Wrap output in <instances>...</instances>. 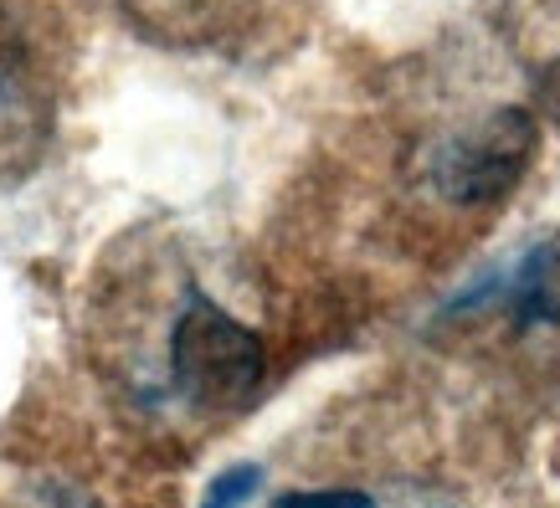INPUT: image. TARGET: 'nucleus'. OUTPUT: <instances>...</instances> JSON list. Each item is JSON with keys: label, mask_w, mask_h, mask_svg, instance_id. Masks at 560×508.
Listing matches in <instances>:
<instances>
[{"label": "nucleus", "mask_w": 560, "mask_h": 508, "mask_svg": "<svg viewBox=\"0 0 560 508\" xmlns=\"http://www.w3.org/2000/svg\"><path fill=\"white\" fill-rule=\"evenodd\" d=\"M171 370L196 406H242L262 386L268 355L262 339L226 308H217L211 298H190L171 334Z\"/></svg>", "instance_id": "nucleus-1"}, {"label": "nucleus", "mask_w": 560, "mask_h": 508, "mask_svg": "<svg viewBox=\"0 0 560 508\" xmlns=\"http://www.w3.org/2000/svg\"><path fill=\"white\" fill-rule=\"evenodd\" d=\"M540 129L535 114L525 108H493L489 119L447 139L432 165V180L453 205H493L504 201L520 180H525L529 160H535Z\"/></svg>", "instance_id": "nucleus-2"}, {"label": "nucleus", "mask_w": 560, "mask_h": 508, "mask_svg": "<svg viewBox=\"0 0 560 508\" xmlns=\"http://www.w3.org/2000/svg\"><path fill=\"white\" fill-rule=\"evenodd\" d=\"M510 308L525 323H560V232L540 237L510 277Z\"/></svg>", "instance_id": "nucleus-3"}, {"label": "nucleus", "mask_w": 560, "mask_h": 508, "mask_svg": "<svg viewBox=\"0 0 560 508\" xmlns=\"http://www.w3.org/2000/svg\"><path fill=\"white\" fill-rule=\"evenodd\" d=\"M257 488H262V468H257V462H237V468H226V473L211 477L201 508H242V504H253Z\"/></svg>", "instance_id": "nucleus-4"}, {"label": "nucleus", "mask_w": 560, "mask_h": 508, "mask_svg": "<svg viewBox=\"0 0 560 508\" xmlns=\"http://www.w3.org/2000/svg\"><path fill=\"white\" fill-rule=\"evenodd\" d=\"M278 508H375L360 488H319V493H283Z\"/></svg>", "instance_id": "nucleus-5"}, {"label": "nucleus", "mask_w": 560, "mask_h": 508, "mask_svg": "<svg viewBox=\"0 0 560 508\" xmlns=\"http://www.w3.org/2000/svg\"><path fill=\"white\" fill-rule=\"evenodd\" d=\"M535 98H540V108H545V119L550 123H560V57L550 62V68L535 78Z\"/></svg>", "instance_id": "nucleus-6"}]
</instances>
